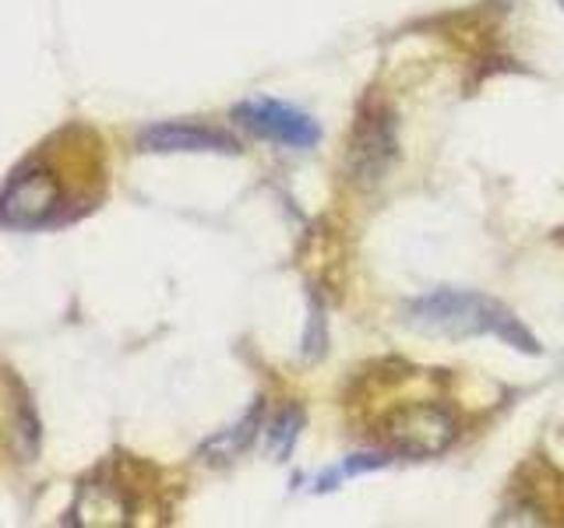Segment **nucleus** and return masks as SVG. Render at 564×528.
Returning <instances> with one entry per match:
<instances>
[{
  "label": "nucleus",
  "instance_id": "obj_7",
  "mask_svg": "<svg viewBox=\"0 0 564 528\" xmlns=\"http://www.w3.org/2000/svg\"><path fill=\"white\" fill-rule=\"evenodd\" d=\"M258 427H261V413L254 409L243 422H237L234 430H226V433H219L216 440H208V444H205V454H216V462H226V458L240 454L247 444H251Z\"/></svg>",
  "mask_w": 564,
  "mask_h": 528
},
{
  "label": "nucleus",
  "instance_id": "obj_2",
  "mask_svg": "<svg viewBox=\"0 0 564 528\" xmlns=\"http://www.w3.org/2000/svg\"><path fill=\"white\" fill-rule=\"evenodd\" d=\"M57 145V141H53ZM46 145L40 155L22 163L8 187L0 190V222L11 229H43L82 216L88 208L75 190L64 184V166L57 163V148Z\"/></svg>",
  "mask_w": 564,
  "mask_h": 528
},
{
  "label": "nucleus",
  "instance_id": "obj_10",
  "mask_svg": "<svg viewBox=\"0 0 564 528\" xmlns=\"http://www.w3.org/2000/svg\"><path fill=\"white\" fill-rule=\"evenodd\" d=\"M557 4H561V8H564V0H557Z\"/></svg>",
  "mask_w": 564,
  "mask_h": 528
},
{
  "label": "nucleus",
  "instance_id": "obj_4",
  "mask_svg": "<svg viewBox=\"0 0 564 528\" xmlns=\"http://www.w3.org/2000/svg\"><path fill=\"white\" fill-rule=\"evenodd\" d=\"M455 419L448 409H441L434 402H416L402 405L381 422L378 440L388 454H405V458H431L445 451L455 440Z\"/></svg>",
  "mask_w": 564,
  "mask_h": 528
},
{
  "label": "nucleus",
  "instance_id": "obj_3",
  "mask_svg": "<svg viewBox=\"0 0 564 528\" xmlns=\"http://www.w3.org/2000/svg\"><path fill=\"white\" fill-rule=\"evenodd\" d=\"M399 155V120L395 110L388 102L370 96L352 120V134L346 145V176L352 187H378L384 180V173L392 169Z\"/></svg>",
  "mask_w": 564,
  "mask_h": 528
},
{
  "label": "nucleus",
  "instance_id": "obj_9",
  "mask_svg": "<svg viewBox=\"0 0 564 528\" xmlns=\"http://www.w3.org/2000/svg\"><path fill=\"white\" fill-rule=\"evenodd\" d=\"M300 427H304V413L300 409H286L275 422H272V430H269V440H272V451L279 458H286L293 451V440L300 433Z\"/></svg>",
  "mask_w": 564,
  "mask_h": 528
},
{
  "label": "nucleus",
  "instance_id": "obj_5",
  "mask_svg": "<svg viewBox=\"0 0 564 528\" xmlns=\"http://www.w3.org/2000/svg\"><path fill=\"white\" fill-rule=\"evenodd\" d=\"M234 120L251 134L275 141V145L296 148V152L314 148L317 141H322L317 120H311L304 110H296V106L275 102V99H247L234 110Z\"/></svg>",
  "mask_w": 564,
  "mask_h": 528
},
{
  "label": "nucleus",
  "instance_id": "obj_8",
  "mask_svg": "<svg viewBox=\"0 0 564 528\" xmlns=\"http://www.w3.org/2000/svg\"><path fill=\"white\" fill-rule=\"evenodd\" d=\"M388 458H392L388 451H378V454H352V458H346L339 469H332L328 475H322V480L314 483V490H332V486H339L343 480H349V475H364V472L384 469Z\"/></svg>",
  "mask_w": 564,
  "mask_h": 528
},
{
  "label": "nucleus",
  "instance_id": "obj_1",
  "mask_svg": "<svg viewBox=\"0 0 564 528\" xmlns=\"http://www.w3.org/2000/svg\"><path fill=\"white\" fill-rule=\"evenodd\" d=\"M402 321L423 334H437V339L494 334V339H501L511 349H522L529 356L540 352L536 339L505 304H498V299H490L484 293H469V289H437L420 299H410V304L402 307Z\"/></svg>",
  "mask_w": 564,
  "mask_h": 528
},
{
  "label": "nucleus",
  "instance_id": "obj_6",
  "mask_svg": "<svg viewBox=\"0 0 564 528\" xmlns=\"http://www.w3.org/2000/svg\"><path fill=\"white\" fill-rule=\"evenodd\" d=\"M145 152H237V141L226 131L198 128V123H155L138 134Z\"/></svg>",
  "mask_w": 564,
  "mask_h": 528
}]
</instances>
